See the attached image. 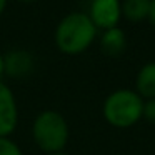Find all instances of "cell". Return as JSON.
<instances>
[{
    "label": "cell",
    "mask_w": 155,
    "mask_h": 155,
    "mask_svg": "<svg viewBox=\"0 0 155 155\" xmlns=\"http://www.w3.org/2000/svg\"><path fill=\"white\" fill-rule=\"evenodd\" d=\"M125 47H127V37H125L122 28L115 27V28H108V30L102 32L100 50L107 57H118V55H122Z\"/></svg>",
    "instance_id": "7"
},
{
    "label": "cell",
    "mask_w": 155,
    "mask_h": 155,
    "mask_svg": "<svg viewBox=\"0 0 155 155\" xmlns=\"http://www.w3.org/2000/svg\"><path fill=\"white\" fill-rule=\"evenodd\" d=\"M147 20L155 27V0H150V10H148V17H147Z\"/></svg>",
    "instance_id": "12"
},
{
    "label": "cell",
    "mask_w": 155,
    "mask_h": 155,
    "mask_svg": "<svg viewBox=\"0 0 155 155\" xmlns=\"http://www.w3.org/2000/svg\"><path fill=\"white\" fill-rule=\"evenodd\" d=\"M142 118H145L148 124L155 125V98L143 100V114H142Z\"/></svg>",
    "instance_id": "11"
},
{
    "label": "cell",
    "mask_w": 155,
    "mask_h": 155,
    "mask_svg": "<svg viewBox=\"0 0 155 155\" xmlns=\"http://www.w3.org/2000/svg\"><path fill=\"white\" fill-rule=\"evenodd\" d=\"M102 114L112 127L130 128L142 118L143 98L130 88L115 90L105 98Z\"/></svg>",
    "instance_id": "3"
},
{
    "label": "cell",
    "mask_w": 155,
    "mask_h": 155,
    "mask_svg": "<svg viewBox=\"0 0 155 155\" xmlns=\"http://www.w3.org/2000/svg\"><path fill=\"white\" fill-rule=\"evenodd\" d=\"M68 124L65 117L57 110H44L35 117L32 124V137L42 152L55 153L64 152L68 143Z\"/></svg>",
    "instance_id": "2"
},
{
    "label": "cell",
    "mask_w": 155,
    "mask_h": 155,
    "mask_svg": "<svg viewBox=\"0 0 155 155\" xmlns=\"http://www.w3.org/2000/svg\"><path fill=\"white\" fill-rule=\"evenodd\" d=\"M135 85H137V94L142 98L147 100L155 98V62H148L138 70Z\"/></svg>",
    "instance_id": "8"
},
{
    "label": "cell",
    "mask_w": 155,
    "mask_h": 155,
    "mask_svg": "<svg viewBox=\"0 0 155 155\" xmlns=\"http://www.w3.org/2000/svg\"><path fill=\"white\" fill-rule=\"evenodd\" d=\"M148 10H150V0H122V17H125L128 22L147 20Z\"/></svg>",
    "instance_id": "9"
},
{
    "label": "cell",
    "mask_w": 155,
    "mask_h": 155,
    "mask_svg": "<svg viewBox=\"0 0 155 155\" xmlns=\"http://www.w3.org/2000/svg\"><path fill=\"white\" fill-rule=\"evenodd\" d=\"M18 124V107L8 85L0 82V137H8Z\"/></svg>",
    "instance_id": "5"
},
{
    "label": "cell",
    "mask_w": 155,
    "mask_h": 155,
    "mask_svg": "<svg viewBox=\"0 0 155 155\" xmlns=\"http://www.w3.org/2000/svg\"><path fill=\"white\" fill-rule=\"evenodd\" d=\"M4 75V55L0 54V77Z\"/></svg>",
    "instance_id": "14"
},
{
    "label": "cell",
    "mask_w": 155,
    "mask_h": 155,
    "mask_svg": "<svg viewBox=\"0 0 155 155\" xmlns=\"http://www.w3.org/2000/svg\"><path fill=\"white\" fill-rule=\"evenodd\" d=\"M48 155H67L65 152H55V153H48Z\"/></svg>",
    "instance_id": "15"
},
{
    "label": "cell",
    "mask_w": 155,
    "mask_h": 155,
    "mask_svg": "<svg viewBox=\"0 0 155 155\" xmlns=\"http://www.w3.org/2000/svg\"><path fill=\"white\" fill-rule=\"evenodd\" d=\"M35 62L30 52L27 50H12L4 55V74L12 78H25L32 75Z\"/></svg>",
    "instance_id": "6"
},
{
    "label": "cell",
    "mask_w": 155,
    "mask_h": 155,
    "mask_svg": "<svg viewBox=\"0 0 155 155\" xmlns=\"http://www.w3.org/2000/svg\"><path fill=\"white\" fill-rule=\"evenodd\" d=\"M7 2L8 0H0V15L5 12V8H7Z\"/></svg>",
    "instance_id": "13"
},
{
    "label": "cell",
    "mask_w": 155,
    "mask_h": 155,
    "mask_svg": "<svg viewBox=\"0 0 155 155\" xmlns=\"http://www.w3.org/2000/svg\"><path fill=\"white\" fill-rule=\"evenodd\" d=\"M87 15L97 30L115 28L118 27L122 17V2L120 0H92Z\"/></svg>",
    "instance_id": "4"
},
{
    "label": "cell",
    "mask_w": 155,
    "mask_h": 155,
    "mask_svg": "<svg viewBox=\"0 0 155 155\" xmlns=\"http://www.w3.org/2000/svg\"><path fill=\"white\" fill-rule=\"evenodd\" d=\"M97 37V28L87 14H67L55 28V45L65 55L84 54Z\"/></svg>",
    "instance_id": "1"
},
{
    "label": "cell",
    "mask_w": 155,
    "mask_h": 155,
    "mask_svg": "<svg viewBox=\"0 0 155 155\" xmlns=\"http://www.w3.org/2000/svg\"><path fill=\"white\" fill-rule=\"evenodd\" d=\"M0 155H24V153L12 138L0 137Z\"/></svg>",
    "instance_id": "10"
},
{
    "label": "cell",
    "mask_w": 155,
    "mask_h": 155,
    "mask_svg": "<svg viewBox=\"0 0 155 155\" xmlns=\"http://www.w3.org/2000/svg\"><path fill=\"white\" fill-rule=\"evenodd\" d=\"M17 2H25V4H28V2H35V0H17Z\"/></svg>",
    "instance_id": "16"
}]
</instances>
